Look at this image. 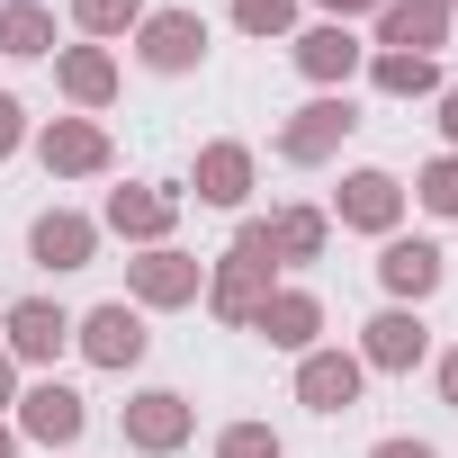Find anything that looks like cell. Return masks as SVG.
Masks as SVG:
<instances>
[{
  "mask_svg": "<svg viewBox=\"0 0 458 458\" xmlns=\"http://www.w3.org/2000/svg\"><path fill=\"white\" fill-rule=\"evenodd\" d=\"M252 180H261V162H252V144H198V171H189V189H198V207H243L252 198Z\"/></svg>",
  "mask_w": 458,
  "mask_h": 458,
  "instance_id": "cell-18",
  "label": "cell"
},
{
  "mask_svg": "<svg viewBox=\"0 0 458 458\" xmlns=\"http://www.w3.org/2000/svg\"><path fill=\"white\" fill-rule=\"evenodd\" d=\"M0 55L55 64V10H46V0H0Z\"/></svg>",
  "mask_w": 458,
  "mask_h": 458,
  "instance_id": "cell-22",
  "label": "cell"
},
{
  "mask_svg": "<svg viewBox=\"0 0 458 458\" xmlns=\"http://www.w3.org/2000/svg\"><path fill=\"white\" fill-rule=\"evenodd\" d=\"M19 144H28V108H19V99H10V90H0V162H10V153H19Z\"/></svg>",
  "mask_w": 458,
  "mask_h": 458,
  "instance_id": "cell-28",
  "label": "cell"
},
{
  "mask_svg": "<svg viewBox=\"0 0 458 458\" xmlns=\"http://www.w3.org/2000/svg\"><path fill=\"white\" fill-rule=\"evenodd\" d=\"M315 10H333V19L351 28V19H377V10H386V0H315Z\"/></svg>",
  "mask_w": 458,
  "mask_h": 458,
  "instance_id": "cell-30",
  "label": "cell"
},
{
  "mask_svg": "<svg viewBox=\"0 0 458 458\" xmlns=\"http://www.w3.org/2000/svg\"><path fill=\"white\" fill-rule=\"evenodd\" d=\"M440 46H449L440 0H386L377 10V55H440Z\"/></svg>",
  "mask_w": 458,
  "mask_h": 458,
  "instance_id": "cell-20",
  "label": "cell"
},
{
  "mask_svg": "<svg viewBox=\"0 0 458 458\" xmlns=\"http://www.w3.org/2000/svg\"><path fill=\"white\" fill-rule=\"evenodd\" d=\"M99 225H108V234H126V243H144V252H153V243H171V225H180V198H171V189H135V180H126V189H108Z\"/></svg>",
  "mask_w": 458,
  "mask_h": 458,
  "instance_id": "cell-16",
  "label": "cell"
},
{
  "mask_svg": "<svg viewBox=\"0 0 458 458\" xmlns=\"http://www.w3.org/2000/svg\"><path fill=\"white\" fill-rule=\"evenodd\" d=\"M135 64L162 72V81L198 72V64H207V19H198V10H144V19H135Z\"/></svg>",
  "mask_w": 458,
  "mask_h": 458,
  "instance_id": "cell-4",
  "label": "cell"
},
{
  "mask_svg": "<svg viewBox=\"0 0 458 458\" xmlns=\"http://www.w3.org/2000/svg\"><path fill=\"white\" fill-rule=\"evenodd\" d=\"M324 243H333V216L324 207H279L270 216V252H279V270H306V261H324Z\"/></svg>",
  "mask_w": 458,
  "mask_h": 458,
  "instance_id": "cell-21",
  "label": "cell"
},
{
  "mask_svg": "<svg viewBox=\"0 0 458 458\" xmlns=\"http://www.w3.org/2000/svg\"><path fill=\"white\" fill-rule=\"evenodd\" d=\"M422 360H431V324H422L413 306H386V315H369V324H360V369L404 377V369H422Z\"/></svg>",
  "mask_w": 458,
  "mask_h": 458,
  "instance_id": "cell-12",
  "label": "cell"
},
{
  "mask_svg": "<svg viewBox=\"0 0 458 458\" xmlns=\"http://www.w3.org/2000/svg\"><path fill=\"white\" fill-rule=\"evenodd\" d=\"M0 351H10L19 369H55V360L72 351V315H64L55 297H19L10 315H0Z\"/></svg>",
  "mask_w": 458,
  "mask_h": 458,
  "instance_id": "cell-7",
  "label": "cell"
},
{
  "mask_svg": "<svg viewBox=\"0 0 458 458\" xmlns=\"http://www.w3.org/2000/svg\"><path fill=\"white\" fill-rule=\"evenodd\" d=\"M252 333H261L270 351H297V360H306V351L324 342V297H315V288H270V306L252 315Z\"/></svg>",
  "mask_w": 458,
  "mask_h": 458,
  "instance_id": "cell-17",
  "label": "cell"
},
{
  "mask_svg": "<svg viewBox=\"0 0 458 458\" xmlns=\"http://www.w3.org/2000/svg\"><path fill=\"white\" fill-rule=\"evenodd\" d=\"M351 135H360V99H351V90H315V99H306L288 126H279V162L315 171V162H333Z\"/></svg>",
  "mask_w": 458,
  "mask_h": 458,
  "instance_id": "cell-2",
  "label": "cell"
},
{
  "mask_svg": "<svg viewBox=\"0 0 458 458\" xmlns=\"http://www.w3.org/2000/svg\"><path fill=\"white\" fill-rule=\"evenodd\" d=\"M270 270H279V252H270V225L252 216L234 243H225V261L207 270V315L216 324H243L252 333V315L270 306Z\"/></svg>",
  "mask_w": 458,
  "mask_h": 458,
  "instance_id": "cell-1",
  "label": "cell"
},
{
  "mask_svg": "<svg viewBox=\"0 0 458 458\" xmlns=\"http://www.w3.org/2000/svg\"><path fill=\"white\" fill-rule=\"evenodd\" d=\"M72 351L90 360V369H135L144 351H153V333H144V306H126V297H108V306H90V315H72Z\"/></svg>",
  "mask_w": 458,
  "mask_h": 458,
  "instance_id": "cell-3",
  "label": "cell"
},
{
  "mask_svg": "<svg viewBox=\"0 0 458 458\" xmlns=\"http://www.w3.org/2000/svg\"><path fill=\"white\" fill-rule=\"evenodd\" d=\"M37 162H46L55 180H99V171L117 162V144H108L99 117H46V126H37Z\"/></svg>",
  "mask_w": 458,
  "mask_h": 458,
  "instance_id": "cell-8",
  "label": "cell"
},
{
  "mask_svg": "<svg viewBox=\"0 0 458 458\" xmlns=\"http://www.w3.org/2000/svg\"><path fill=\"white\" fill-rule=\"evenodd\" d=\"M55 90H64L81 117H99V108L117 99V55H108V46H55Z\"/></svg>",
  "mask_w": 458,
  "mask_h": 458,
  "instance_id": "cell-19",
  "label": "cell"
},
{
  "mask_svg": "<svg viewBox=\"0 0 458 458\" xmlns=\"http://www.w3.org/2000/svg\"><path fill=\"white\" fill-rule=\"evenodd\" d=\"M243 37H297V0H234Z\"/></svg>",
  "mask_w": 458,
  "mask_h": 458,
  "instance_id": "cell-25",
  "label": "cell"
},
{
  "mask_svg": "<svg viewBox=\"0 0 458 458\" xmlns=\"http://www.w3.org/2000/svg\"><path fill=\"white\" fill-rule=\"evenodd\" d=\"M288 55H297V72H306L315 90H351V72L369 64V46H360L342 19H324V28H297V37H288Z\"/></svg>",
  "mask_w": 458,
  "mask_h": 458,
  "instance_id": "cell-13",
  "label": "cell"
},
{
  "mask_svg": "<svg viewBox=\"0 0 458 458\" xmlns=\"http://www.w3.org/2000/svg\"><path fill=\"white\" fill-rule=\"evenodd\" d=\"M440 279H449V252H440L431 234H386V252H377V288H386L395 306H422Z\"/></svg>",
  "mask_w": 458,
  "mask_h": 458,
  "instance_id": "cell-11",
  "label": "cell"
},
{
  "mask_svg": "<svg viewBox=\"0 0 458 458\" xmlns=\"http://www.w3.org/2000/svg\"><path fill=\"white\" fill-rule=\"evenodd\" d=\"M440 404H449V413H458V342H449V351H440Z\"/></svg>",
  "mask_w": 458,
  "mask_h": 458,
  "instance_id": "cell-31",
  "label": "cell"
},
{
  "mask_svg": "<svg viewBox=\"0 0 458 458\" xmlns=\"http://www.w3.org/2000/svg\"><path fill=\"white\" fill-rule=\"evenodd\" d=\"M28 252H37L46 270H90V261H99V216H81V207H46V216L28 225Z\"/></svg>",
  "mask_w": 458,
  "mask_h": 458,
  "instance_id": "cell-15",
  "label": "cell"
},
{
  "mask_svg": "<svg viewBox=\"0 0 458 458\" xmlns=\"http://www.w3.org/2000/svg\"><path fill=\"white\" fill-rule=\"evenodd\" d=\"M440 10H458V0H440Z\"/></svg>",
  "mask_w": 458,
  "mask_h": 458,
  "instance_id": "cell-35",
  "label": "cell"
},
{
  "mask_svg": "<svg viewBox=\"0 0 458 458\" xmlns=\"http://www.w3.org/2000/svg\"><path fill=\"white\" fill-rule=\"evenodd\" d=\"M126 449H144V458H171V449H189V431H198V404L180 395V386H144V395H126Z\"/></svg>",
  "mask_w": 458,
  "mask_h": 458,
  "instance_id": "cell-6",
  "label": "cell"
},
{
  "mask_svg": "<svg viewBox=\"0 0 458 458\" xmlns=\"http://www.w3.org/2000/svg\"><path fill=\"white\" fill-rule=\"evenodd\" d=\"M198 297H207V270H198L189 252L153 243V252H135V261H126V306H144V315H171V306H198Z\"/></svg>",
  "mask_w": 458,
  "mask_h": 458,
  "instance_id": "cell-5",
  "label": "cell"
},
{
  "mask_svg": "<svg viewBox=\"0 0 458 458\" xmlns=\"http://www.w3.org/2000/svg\"><path fill=\"white\" fill-rule=\"evenodd\" d=\"M135 19H144V0H72L81 37H135Z\"/></svg>",
  "mask_w": 458,
  "mask_h": 458,
  "instance_id": "cell-24",
  "label": "cell"
},
{
  "mask_svg": "<svg viewBox=\"0 0 458 458\" xmlns=\"http://www.w3.org/2000/svg\"><path fill=\"white\" fill-rule=\"evenodd\" d=\"M0 458H19V431H10V422H0Z\"/></svg>",
  "mask_w": 458,
  "mask_h": 458,
  "instance_id": "cell-34",
  "label": "cell"
},
{
  "mask_svg": "<svg viewBox=\"0 0 458 458\" xmlns=\"http://www.w3.org/2000/svg\"><path fill=\"white\" fill-rule=\"evenodd\" d=\"M360 386H369L360 351H324V342H315V351L297 360V404H306V413H351Z\"/></svg>",
  "mask_w": 458,
  "mask_h": 458,
  "instance_id": "cell-14",
  "label": "cell"
},
{
  "mask_svg": "<svg viewBox=\"0 0 458 458\" xmlns=\"http://www.w3.org/2000/svg\"><path fill=\"white\" fill-rule=\"evenodd\" d=\"M369 458H440V449H431V440H413V431H395V440H377Z\"/></svg>",
  "mask_w": 458,
  "mask_h": 458,
  "instance_id": "cell-29",
  "label": "cell"
},
{
  "mask_svg": "<svg viewBox=\"0 0 458 458\" xmlns=\"http://www.w3.org/2000/svg\"><path fill=\"white\" fill-rule=\"evenodd\" d=\"M413 198H422L431 216H458V153H440V162H422V180H413Z\"/></svg>",
  "mask_w": 458,
  "mask_h": 458,
  "instance_id": "cell-27",
  "label": "cell"
},
{
  "mask_svg": "<svg viewBox=\"0 0 458 458\" xmlns=\"http://www.w3.org/2000/svg\"><path fill=\"white\" fill-rule=\"evenodd\" d=\"M216 458H288V449H279L270 422H225L216 431Z\"/></svg>",
  "mask_w": 458,
  "mask_h": 458,
  "instance_id": "cell-26",
  "label": "cell"
},
{
  "mask_svg": "<svg viewBox=\"0 0 458 458\" xmlns=\"http://www.w3.org/2000/svg\"><path fill=\"white\" fill-rule=\"evenodd\" d=\"M10 404H19V360L0 351V413H10Z\"/></svg>",
  "mask_w": 458,
  "mask_h": 458,
  "instance_id": "cell-33",
  "label": "cell"
},
{
  "mask_svg": "<svg viewBox=\"0 0 458 458\" xmlns=\"http://www.w3.org/2000/svg\"><path fill=\"white\" fill-rule=\"evenodd\" d=\"M333 216L351 225V234H395L404 225V180L395 171H342V189H333Z\"/></svg>",
  "mask_w": 458,
  "mask_h": 458,
  "instance_id": "cell-10",
  "label": "cell"
},
{
  "mask_svg": "<svg viewBox=\"0 0 458 458\" xmlns=\"http://www.w3.org/2000/svg\"><path fill=\"white\" fill-rule=\"evenodd\" d=\"M440 135H449V153H458V81L440 90Z\"/></svg>",
  "mask_w": 458,
  "mask_h": 458,
  "instance_id": "cell-32",
  "label": "cell"
},
{
  "mask_svg": "<svg viewBox=\"0 0 458 458\" xmlns=\"http://www.w3.org/2000/svg\"><path fill=\"white\" fill-rule=\"evenodd\" d=\"M369 81H377L386 99H440V90H449L431 55H369Z\"/></svg>",
  "mask_w": 458,
  "mask_h": 458,
  "instance_id": "cell-23",
  "label": "cell"
},
{
  "mask_svg": "<svg viewBox=\"0 0 458 458\" xmlns=\"http://www.w3.org/2000/svg\"><path fill=\"white\" fill-rule=\"evenodd\" d=\"M10 413H19L10 431H19V440H37V449H72V440L90 431V404H81L64 377H37V386L10 404Z\"/></svg>",
  "mask_w": 458,
  "mask_h": 458,
  "instance_id": "cell-9",
  "label": "cell"
}]
</instances>
